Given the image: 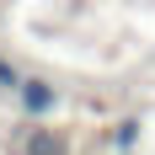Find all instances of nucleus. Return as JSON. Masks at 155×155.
<instances>
[{"instance_id":"obj_3","label":"nucleus","mask_w":155,"mask_h":155,"mask_svg":"<svg viewBox=\"0 0 155 155\" xmlns=\"http://www.w3.org/2000/svg\"><path fill=\"white\" fill-rule=\"evenodd\" d=\"M21 80H27V75H21V70H16L5 54H0V86H5V91H21Z\"/></svg>"},{"instance_id":"obj_2","label":"nucleus","mask_w":155,"mask_h":155,"mask_svg":"<svg viewBox=\"0 0 155 155\" xmlns=\"http://www.w3.org/2000/svg\"><path fill=\"white\" fill-rule=\"evenodd\" d=\"M27 155H64V144H59V134L32 128V134H27Z\"/></svg>"},{"instance_id":"obj_1","label":"nucleus","mask_w":155,"mask_h":155,"mask_svg":"<svg viewBox=\"0 0 155 155\" xmlns=\"http://www.w3.org/2000/svg\"><path fill=\"white\" fill-rule=\"evenodd\" d=\"M21 107H27V118H43V112H54V86L48 80H21Z\"/></svg>"}]
</instances>
